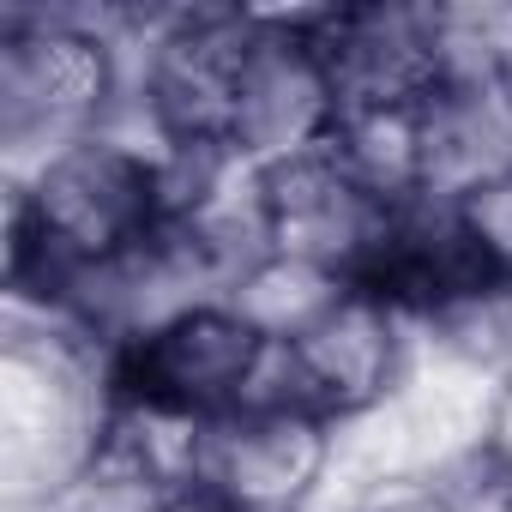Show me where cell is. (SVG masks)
<instances>
[{
    "label": "cell",
    "mask_w": 512,
    "mask_h": 512,
    "mask_svg": "<svg viewBox=\"0 0 512 512\" xmlns=\"http://www.w3.org/2000/svg\"><path fill=\"white\" fill-rule=\"evenodd\" d=\"M127 109L121 7H0V157L31 175L73 139L115 127Z\"/></svg>",
    "instance_id": "1"
},
{
    "label": "cell",
    "mask_w": 512,
    "mask_h": 512,
    "mask_svg": "<svg viewBox=\"0 0 512 512\" xmlns=\"http://www.w3.org/2000/svg\"><path fill=\"white\" fill-rule=\"evenodd\" d=\"M253 7H121L127 109L157 151H229Z\"/></svg>",
    "instance_id": "2"
},
{
    "label": "cell",
    "mask_w": 512,
    "mask_h": 512,
    "mask_svg": "<svg viewBox=\"0 0 512 512\" xmlns=\"http://www.w3.org/2000/svg\"><path fill=\"white\" fill-rule=\"evenodd\" d=\"M416 362H422V326L404 320L374 290L344 284L290 344H272V362L247 404H284L332 428H350L386 410L416 374Z\"/></svg>",
    "instance_id": "3"
},
{
    "label": "cell",
    "mask_w": 512,
    "mask_h": 512,
    "mask_svg": "<svg viewBox=\"0 0 512 512\" xmlns=\"http://www.w3.org/2000/svg\"><path fill=\"white\" fill-rule=\"evenodd\" d=\"M266 362H272V338H260L223 296H211L127 338L109 362V380H115V404L205 428L253 398Z\"/></svg>",
    "instance_id": "4"
},
{
    "label": "cell",
    "mask_w": 512,
    "mask_h": 512,
    "mask_svg": "<svg viewBox=\"0 0 512 512\" xmlns=\"http://www.w3.org/2000/svg\"><path fill=\"white\" fill-rule=\"evenodd\" d=\"M344 97L320 49V7H253L229 151L247 169H278L314 151H332Z\"/></svg>",
    "instance_id": "5"
},
{
    "label": "cell",
    "mask_w": 512,
    "mask_h": 512,
    "mask_svg": "<svg viewBox=\"0 0 512 512\" xmlns=\"http://www.w3.org/2000/svg\"><path fill=\"white\" fill-rule=\"evenodd\" d=\"M187 488L223 512H326L338 494V428L284 404L229 410L199 428Z\"/></svg>",
    "instance_id": "6"
},
{
    "label": "cell",
    "mask_w": 512,
    "mask_h": 512,
    "mask_svg": "<svg viewBox=\"0 0 512 512\" xmlns=\"http://www.w3.org/2000/svg\"><path fill=\"white\" fill-rule=\"evenodd\" d=\"M253 205H260L266 253L302 260L338 284H356L386 235L392 205H380L332 151L253 169Z\"/></svg>",
    "instance_id": "7"
},
{
    "label": "cell",
    "mask_w": 512,
    "mask_h": 512,
    "mask_svg": "<svg viewBox=\"0 0 512 512\" xmlns=\"http://www.w3.org/2000/svg\"><path fill=\"white\" fill-rule=\"evenodd\" d=\"M320 49L332 61L344 115L350 109H422L440 91L434 7H410V0L320 7Z\"/></svg>",
    "instance_id": "8"
},
{
    "label": "cell",
    "mask_w": 512,
    "mask_h": 512,
    "mask_svg": "<svg viewBox=\"0 0 512 512\" xmlns=\"http://www.w3.org/2000/svg\"><path fill=\"white\" fill-rule=\"evenodd\" d=\"M356 284L374 290L380 302H392L404 320H416L428 332L434 320H446L452 308H464L494 278L482 266V253H476L458 205L416 199V205H398L386 217V235H380L374 260H368V272Z\"/></svg>",
    "instance_id": "9"
},
{
    "label": "cell",
    "mask_w": 512,
    "mask_h": 512,
    "mask_svg": "<svg viewBox=\"0 0 512 512\" xmlns=\"http://www.w3.org/2000/svg\"><path fill=\"white\" fill-rule=\"evenodd\" d=\"M422 199L464 205L512 175V73L446 79L422 109Z\"/></svg>",
    "instance_id": "10"
},
{
    "label": "cell",
    "mask_w": 512,
    "mask_h": 512,
    "mask_svg": "<svg viewBox=\"0 0 512 512\" xmlns=\"http://www.w3.org/2000/svg\"><path fill=\"white\" fill-rule=\"evenodd\" d=\"M187 488L157 464V452L109 410L103 440L85 452V464L37 506V512H169Z\"/></svg>",
    "instance_id": "11"
},
{
    "label": "cell",
    "mask_w": 512,
    "mask_h": 512,
    "mask_svg": "<svg viewBox=\"0 0 512 512\" xmlns=\"http://www.w3.org/2000/svg\"><path fill=\"white\" fill-rule=\"evenodd\" d=\"M332 157L392 211L422 199V121H416V109H350L338 121Z\"/></svg>",
    "instance_id": "12"
},
{
    "label": "cell",
    "mask_w": 512,
    "mask_h": 512,
    "mask_svg": "<svg viewBox=\"0 0 512 512\" xmlns=\"http://www.w3.org/2000/svg\"><path fill=\"white\" fill-rule=\"evenodd\" d=\"M344 284L338 278H326V272H314V266H302V260H284V253H260L253 266H241V278L223 290V302L260 332V338H272V344H290L332 296H338Z\"/></svg>",
    "instance_id": "13"
},
{
    "label": "cell",
    "mask_w": 512,
    "mask_h": 512,
    "mask_svg": "<svg viewBox=\"0 0 512 512\" xmlns=\"http://www.w3.org/2000/svg\"><path fill=\"white\" fill-rule=\"evenodd\" d=\"M422 344L458 368H470L476 380H512V284H488L476 290L464 308H452L446 320H434L422 332Z\"/></svg>",
    "instance_id": "14"
},
{
    "label": "cell",
    "mask_w": 512,
    "mask_h": 512,
    "mask_svg": "<svg viewBox=\"0 0 512 512\" xmlns=\"http://www.w3.org/2000/svg\"><path fill=\"white\" fill-rule=\"evenodd\" d=\"M458 217H464V229H470V241L482 253L488 278L494 284H512V175L494 181V187H482L476 199H464Z\"/></svg>",
    "instance_id": "15"
},
{
    "label": "cell",
    "mask_w": 512,
    "mask_h": 512,
    "mask_svg": "<svg viewBox=\"0 0 512 512\" xmlns=\"http://www.w3.org/2000/svg\"><path fill=\"white\" fill-rule=\"evenodd\" d=\"M476 458L512 488V380H494L482 398V428H476Z\"/></svg>",
    "instance_id": "16"
},
{
    "label": "cell",
    "mask_w": 512,
    "mask_h": 512,
    "mask_svg": "<svg viewBox=\"0 0 512 512\" xmlns=\"http://www.w3.org/2000/svg\"><path fill=\"white\" fill-rule=\"evenodd\" d=\"M326 512H428L416 488H398V494H362V500H338Z\"/></svg>",
    "instance_id": "17"
}]
</instances>
